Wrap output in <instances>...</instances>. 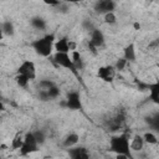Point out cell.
Wrapping results in <instances>:
<instances>
[{
    "mask_svg": "<svg viewBox=\"0 0 159 159\" xmlns=\"http://www.w3.org/2000/svg\"><path fill=\"white\" fill-rule=\"evenodd\" d=\"M56 41V37L53 34H47L42 37H39L31 42L32 48L37 55L41 57H50L53 51V43Z\"/></svg>",
    "mask_w": 159,
    "mask_h": 159,
    "instance_id": "6da1fadb",
    "label": "cell"
},
{
    "mask_svg": "<svg viewBox=\"0 0 159 159\" xmlns=\"http://www.w3.org/2000/svg\"><path fill=\"white\" fill-rule=\"evenodd\" d=\"M109 150L114 154H125L130 155L129 149V137L127 134L113 135L109 139Z\"/></svg>",
    "mask_w": 159,
    "mask_h": 159,
    "instance_id": "7a4b0ae2",
    "label": "cell"
},
{
    "mask_svg": "<svg viewBox=\"0 0 159 159\" xmlns=\"http://www.w3.org/2000/svg\"><path fill=\"white\" fill-rule=\"evenodd\" d=\"M39 143L36 142L34 133L32 132H27L24 134V143L22 147L20 148V154L21 155H29L32 153H36L39 150Z\"/></svg>",
    "mask_w": 159,
    "mask_h": 159,
    "instance_id": "3957f363",
    "label": "cell"
},
{
    "mask_svg": "<svg viewBox=\"0 0 159 159\" xmlns=\"http://www.w3.org/2000/svg\"><path fill=\"white\" fill-rule=\"evenodd\" d=\"M17 75H22L25 76L29 81H34L36 80V65L34 61H30V60H25L20 63L19 68H17Z\"/></svg>",
    "mask_w": 159,
    "mask_h": 159,
    "instance_id": "277c9868",
    "label": "cell"
},
{
    "mask_svg": "<svg viewBox=\"0 0 159 159\" xmlns=\"http://www.w3.org/2000/svg\"><path fill=\"white\" fill-rule=\"evenodd\" d=\"M53 61L55 63H57L58 66L63 67V68H67V70H71V71H76L73 63H72V60L70 57V53H61V52H55L53 53Z\"/></svg>",
    "mask_w": 159,
    "mask_h": 159,
    "instance_id": "5b68a950",
    "label": "cell"
},
{
    "mask_svg": "<svg viewBox=\"0 0 159 159\" xmlns=\"http://www.w3.org/2000/svg\"><path fill=\"white\" fill-rule=\"evenodd\" d=\"M65 104L68 109H72V111H77V109H81L82 108V102H81V96L77 91H71L66 99H65Z\"/></svg>",
    "mask_w": 159,
    "mask_h": 159,
    "instance_id": "8992f818",
    "label": "cell"
},
{
    "mask_svg": "<svg viewBox=\"0 0 159 159\" xmlns=\"http://www.w3.org/2000/svg\"><path fill=\"white\" fill-rule=\"evenodd\" d=\"M97 76L103 82H112L116 77V70L112 65H104V66H101L98 68Z\"/></svg>",
    "mask_w": 159,
    "mask_h": 159,
    "instance_id": "52a82bcc",
    "label": "cell"
},
{
    "mask_svg": "<svg viewBox=\"0 0 159 159\" xmlns=\"http://www.w3.org/2000/svg\"><path fill=\"white\" fill-rule=\"evenodd\" d=\"M116 2L112 0H99L94 2V10L97 14H107V12H114Z\"/></svg>",
    "mask_w": 159,
    "mask_h": 159,
    "instance_id": "ba28073f",
    "label": "cell"
},
{
    "mask_svg": "<svg viewBox=\"0 0 159 159\" xmlns=\"http://www.w3.org/2000/svg\"><path fill=\"white\" fill-rule=\"evenodd\" d=\"M68 157L70 159H91L88 150L84 147H78V145L68 149Z\"/></svg>",
    "mask_w": 159,
    "mask_h": 159,
    "instance_id": "9c48e42d",
    "label": "cell"
},
{
    "mask_svg": "<svg viewBox=\"0 0 159 159\" xmlns=\"http://www.w3.org/2000/svg\"><path fill=\"white\" fill-rule=\"evenodd\" d=\"M88 43H91L96 48L103 46V43H104V35H103V32L101 30H98V29H93L91 31V39H89Z\"/></svg>",
    "mask_w": 159,
    "mask_h": 159,
    "instance_id": "30bf717a",
    "label": "cell"
},
{
    "mask_svg": "<svg viewBox=\"0 0 159 159\" xmlns=\"http://www.w3.org/2000/svg\"><path fill=\"white\" fill-rule=\"evenodd\" d=\"M144 140L140 134H134L129 142V149L130 152H142L144 149Z\"/></svg>",
    "mask_w": 159,
    "mask_h": 159,
    "instance_id": "8fae6325",
    "label": "cell"
},
{
    "mask_svg": "<svg viewBox=\"0 0 159 159\" xmlns=\"http://www.w3.org/2000/svg\"><path fill=\"white\" fill-rule=\"evenodd\" d=\"M78 142H80V135L77 133L72 132V133H68L65 137V139L62 140V147L66 148V149H70L72 147H76L78 144Z\"/></svg>",
    "mask_w": 159,
    "mask_h": 159,
    "instance_id": "7c38bea8",
    "label": "cell"
},
{
    "mask_svg": "<svg viewBox=\"0 0 159 159\" xmlns=\"http://www.w3.org/2000/svg\"><path fill=\"white\" fill-rule=\"evenodd\" d=\"M53 50L55 52H61V53H70L68 50V39L67 37H60L55 41L53 43Z\"/></svg>",
    "mask_w": 159,
    "mask_h": 159,
    "instance_id": "4fadbf2b",
    "label": "cell"
},
{
    "mask_svg": "<svg viewBox=\"0 0 159 159\" xmlns=\"http://www.w3.org/2000/svg\"><path fill=\"white\" fill-rule=\"evenodd\" d=\"M22 143H24V134L21 132H16L15 135L12 137V139H11L10 148L12 150H20V148L22 147Z\"/></svg>",
    "mask_w": 159,
    "mask_h": 159,
    "instance_id": "5bb4252c",
    "label": "cell"
},
{
    "mask_svg": "<svg viewBox=\"0 0 159 159\" xmlns=\"http://www.w3.org/2000/svg\"><path fill=\"white\" fill-rule=\"evenodd\" d=\"M135 57L137 56H135V47H134V45L133 43L127 45L124 47V50H123V58L129 62V61H134Z\"/></svg>",
    "mask_w": 159,
    "mask_h": 159,
    "instance_id": "9a60e30c",
    "label": "cell"
},
{
    "mask_svg": "<svg viewBox=\"0 0 159 159\" xmlns=\"http://www.w3.org/2000/svg\"><path fill=\"white\" fill-rule=\"evenodd\" d=\"M70 57H71L72 63H73V66H75L76 70H80V68L83 67V61H82V56H81L80 50L70 52Z\"/></svg>",
    "mask_w": 159,
    "mask_h": 159,
    "instance_id": "2e32d148",
    "label": "cell"
},
{
    "mask_svg": "<svg viewBox=\"0 0 159 159\" xmlns=\"http://www.w3.org/2000/svg\"><path fill=\"white\" fill-rule=\"evenodd\" d=\"M148 88H149V97H150V99L154 103H158L159 102V84H158V82H154V83L149 84Z\"/></svg>",
    "mask_w": 159,
    "mask_h": 159,
    "instance_id": "e0dca14e",
    "label": "cell"
},
{
    "mask_svg": "<svg viewBox=\"0 0 159 159\" xmlns=\"http://www.w3.org/2000/svg\"><path fill=\"white\" fill-rule=\"evenodd\" d=\"M0 29L4 34V36H12L15 32V27H14V24L11 21H4L0 25Z\"/></svg>",
    "mask_w": 159,
    "mask_h": 159,
    "instance_id": "ac0fdd59",
    "label": "cell"
},
{
    "mask_svg": "<svg viewBox=\"0 0 159 159\" xmlns=\"http://www.w3.org/2000/svg\"><path fill=\"white\" fill-rule=\"evenodd\" d=\"M142 138L144 140V144H149V145H157L158 144V138L153 132H145L142 135Z\"/></svg>",
    "mask_w": 159,
    "mask_h": 159,
    "instance_id": "d6986e66",
    "label": "cell"
},
{
    "mask_svg": "<svg viewBox=\"0 0 159 159\" xmlns=\"http://www.w3.org/2000/svg\"><path fill=\"white\" fill-rule=\"evenodd\" d=\"M31 25H32V27H35L36 30H45V29H46V22H45V20L41 19V17H34V19L31 20Z\"/></svg>",
    "mask_w": 159,
    "mask_h": 159,
    "instance_id": "ffe728a7",
    "label": "cell"
},
{
    "mask_svg": "<svg viewBox=\"0 0 159 159\" xmlns=\"http://www.w3.org/2000/svg\"><path fill=\"white\" fill-rule=\"evenodd\" d=\"M32 133H34V137H35L36 142L39 143V145H41V144H43V143L46 142V134H45L43 130L37 129V130H35V132H32Z\"/></svg>",
    "mask_w": 159,
    "mask_h": 159,
    "instance_id": "44dd1931",
    "label": "cell"
},
{
    "mask_svg": "<svg viewBox=\"0 0 159 159\" xmlns=\"http://www.w3.org/2000/svg\"><path fill=\"white\" fill-rule=\"evenodd\" d=\"M103 21L107 25H114L117 22V16L114 12H107L103 15Z\"/></svg>",
    "mask_w": 159,
    "mask_h": 159,
    "instance_id": "7402d4cb",
    "label": "cell"
},
{
    "mask_svg": "<svg viewBox=\"0 0 159 159\" xmlns=\"http://www.w3.org/2000/svg\"><path fill=\"white\" fill-rule=\"evenodd\" d=\"M15 82L17 83L19 87H22V88L27 87L29 83H30V81H29L25 76H22V75H16V77H15Z\"/></svg>",
    "mask_w": 159,
    "mask_h": 159,
    "instance_id": "603a6c76",
    "label": "cell"
},
{
    "mask_svg": "<svg viewBox=\"0 0 159 159\" xmlns=\"http://www.w3.org/2000/svg\"><path fill=\"white\" fill-rule=\"evenodd\" d=\"M46 92H47V96H48L50 99H56V98L60 96V88H58L56 84L52 86L51 88L46 89Z\"/></svg>",
    "mask_w": 159,
    "mask_h": 159,
    "instance_id": "cb8c5ba5",
    "label": "cell"
},
{
    "mask_svg": "<svg viewBox=\"0 0 159 159\" xmlns=\"http://www.w3.org/2000/svg\"><path fill=\"white\" fill-rule=\"evenodd\" d=\"M127 65H128V61H125V60L122 57V58H118V60L116 61V63L113 65V67H114V70H116V72H117V71H123Z\"/></svg>",
    "mask_w": 159,
    "mask_h": 159,
    "instance_id": "d4e9b609",
    "label": "cell"
},
{
    "mask_svg": "<svg viewBox=\"0 0 159 159\" xmlns=\"http://www.w3.org/2000/svg\"><path fill=\"white\" fill-rule=\"evenodd\" d=\"M56 83L52 82V81H50V80H42V81H40V88L41 89H48V88H51Z\"/></svg>",
    "mask_w": 159,
    "mask_h": 159,
    "instance_id": "484cf974",
    "label": "cell"
},
{
    "mask_svg": "<svg viewBox=\"0 0 159 159\" xmlns=\"http://www.w3.org/2000/svg\"><path fill=\"white\" fill-rule=\"evenodd\" d=\"M114 159H129V155H125V154H116L114 155Z\"/></svg>",
    "mask_w": 159,
    "mask_h": 159,
    "instance_id": "4316f807",
    "label": "cell"
},
{
    "mask_svg": "<svg viewBox=\"0 0 159 159\" xmlns=\"http://www.w3.org/2000/svg\"><path fill=\"white\" fill-rule=\"evenodd\" d=\"M133 27H134L135 30H139V29H140V24H139V22H134V24H133Z\"/></svg>",
    "mask_w": 159,
    "mask_h": 159,
    "instance_id": "83f0119b",
    "label": "cell"
},
{
    "mask_svg": "<svg viewBox=\"0 0 159 159\" xmlns=\"http://www.w3.org/2000/svg\"><path fill=\"white\" fill-rule=\"evenodd\" d=\"M42 159H53L51 155H45V157H42Z\"/></svg>",
    "mask_w": 159,
    "mask_h": 159,
    "instance_id": "f1b7e54d",
    "label": "cell"
},
{
    "mask_svg": "<svg viewBox=\"0 0 159 159\" xmlns=\"http://www.w3.org/2000/svg\"><path fill=\"white\" fill-rule=\"evenodd\" d=\"M4 37H5V36H4V34H2V31H1V29H0V41H1Z\"/></svg>",
    "mask_w": 159,
    "mask_h": 159,
    "instance_id": "f546056e",
    "label": "cell"
},
{
    "mask_svg": "<svg viewBox=\"0 0 159 159\" xmlns=\"http://www.w3.org/2000/svg\"><path fill=\"white\" fill-rule=\"evenodd\" d=\"M2 109H4V106H2V103L0 102V111H2Z\"/></svg>",
    "mask_w": 159,
    "mask_h": 159,
    "instance_id": "4dcf8cb0",
    "label": "cell"
}]
</instances>
